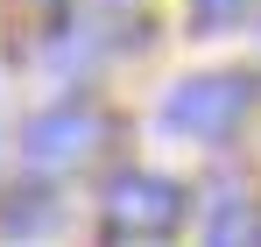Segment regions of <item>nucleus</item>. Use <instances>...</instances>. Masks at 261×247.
<instances>
[{
  "mask_svg": "<svg viewBox=\"0 0 261 247\" xmlns=\"http://www.w3.org/2000/svg\"><path fill=\"white\" fill-rule=\"evenodd\" d=\"M205 247H261V205L254 198H219L205 219Z\"/></svg>",
  "mask_w": 261,
  "mask_h": 247,
  "instance_id": "nucleus-5",
  "label": "nucleus"
},
{
  "mask_svg": "<svg viewBox=\"0 0 261 247\" xmlns=\"http://www.w3.org/2000/svg\"><path fill=\"white\" fill-rule=\"evenodd\" d=\"M254 7H261V0H191V29H205V36H219V29H240Z\"/></svg>",
  "mask_w": 261,
  "mask_h": 247,
  "instance_id": "nucleus-6",
  "label": "nucleus"
},
{
  "mask_svg": "<svg viewBox=\"0 0 261 247\" xmlns=\"http://www.w3.org/2000/svg\"><path fill=\"white\" fill-rule=\"evenodd\" d=\"M247 106H254V78H240V71H205V78L170 85L163 127L184 134V141H226L233 127L247 120Z\"/></svg>",
  "mask_w": 261,
  "mask_h": 247,
  "instance_id": "nucleus-1",
  "label": "nucleus"
},
{
  "mask_svg": "<svg viewBox=\"0 0 261 247\" xmlns=\"http://www.w3.org/2000/svg\"><path fill=\"white\" fill-rule=\"evenodd\" d=\"M106 226L120 233V240H170L176 226H184V184L170 177H155V169H120L113 184H106Z\"/></svg>",
  "mask_w": 261,
  "mask_h": 247,
  "instance_id": "nucleus-2",
  "label": "nucleus"
},
{
  "mask_svg": "<svg viewBox=\"0 0 261 247\" xmlns=\"http://www.w3.org/2000/svg\"><path fill=\"white\" fill-rule=\"evenodd\" d=\"M49 226H57V198H49L43 184H14V191L0 198V233H7V240H14V233L29 240V233H49Z\"/></svg>",
  "mask_w": 261,
  "mask_h": 247,
  "instance_id": "nucleus-4",
  "label": "nucleus"
},
{
  "mask_svg": "<svg viewBox=\"0 0 261 247\" xmlns=\"http://www.w3.org/2000/svg\"><path fill=\"white\" fill-rule=\"evenodd\" d=\"M106 141H113V120L99 106H78V99H64V106H49L21 127V156L36 169H85Z\"/></svg>",
  "mask_w": 261,
  "mask_h": 247,
  "instance_id": "nucleus-3",
  "label": "nucleus"
}]
</instances>
